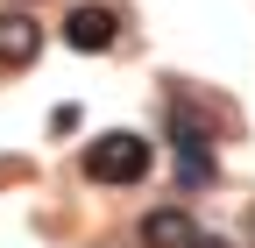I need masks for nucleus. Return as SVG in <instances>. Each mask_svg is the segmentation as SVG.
Returning a JSON list of instances; mask_svg holds the SVG:
<instances>
[{"label":"nucleus","mask_w":255,"mask_h":248,"mask_svg":"<svg viewBox=\"0 0 255 248\" xmlns=\"http://www.w3.org/2000/svg\"><path fill=\"white\" fill-rule=\"evenodd\" d=\"M149 163H156V149L142 135H128V128H114V135H100L85 149V177L92 184H135V177H149Z\"/></svg>","instance_id":"f257e3e1"},{"label":"nucleus","mask_w":255,"mask_h":248,"mask_svg":"<svg viewBox=\"0 0 255 248\" xmlns=\"http://www.w3.org/2000/svg\"><path fill=\"white\" fill-rule=\"evenodd\" d=\"M170 142H177V177L184 184H213V135L199 128L191 107H170Z\"/></svg>","instance_id":"f03ea898"},{"label":"nucleus","mask_w":255,"mask_h":248,"mask_svg":"<svg viewBox=\"0 0 255 248\" xmlns=\"http://www.w3.org/2000/svg\"><path fill=\"white\" fill-rule=\"evenodd\" d=\"M114 36L121 28H114L107 7H71V21H64V43L71 50H114Z\"/></svg>","instance_id":"7ed1b4c3"},{"label":"nucleus","mask_w":255,"mask_h":248,"mask_svg":"<svg viewBox=\"0 0 255 248\" xmlns=\"http://www.w3.org/2000/svg\"><path fill=\"white\" fill-rule=\"evenodd\" d=\"M191 234H199V227H191L184 206H156L149 220H142V241L149 248H191Z\"/></svg>","instance_id":"20e7f679"},{"label":"nucleus","mask_w":255,"mask_h":248,"mask_svg":"<svg viewBox=\"0 0 255 248\" xmlns=\"http://www.w3.org/2000/svg\"><path fill=\"white\" fill-rule=\"evenodd\" d=\"M28 57H36V21L0 14V64H28Z\"/></svg>","instance_id":"39448f33"},{"label":"nucleus","mask_w":255,"mask_h":248,"mask_svg":"<svg viewBox=\"0 0 255 248\" xmlns=\"http://www.w3.org/2000/svg\"><path fill=\"white\" fill-rule=\"evenodd\" d=\"M191 248H227V241H220V234H191Z\"/></svg>","instance_id":"423d86ee"}]
</instances>
